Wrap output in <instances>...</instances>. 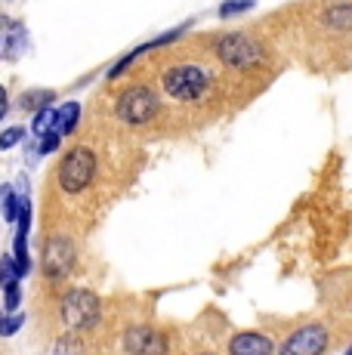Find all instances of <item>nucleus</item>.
Segmentation results:
<instances>
[{"label":"nucleus","instance_id":"24","mask_svg":"<svg viewBox=\"0 0 352 355\" xmlns=\"http://www.w3.org/2000/svg\"><path fill=\"white\" fill-rule=\"evenodd\" d=\"M346 355H352V349H349V352H346Z\"/></svg>","mask_w":352,"mask_h":355},{"label":"nucleus","instance_id":"16","mask_svg":"<svg viewBox=\"0 0 352 355\" xmlns=\"http://www.w3.org/2000/svg\"><path fill=\"white\" fill-rule=\"evenodd\" d=\"M19 142H25V127H6L3 133H0V152H10Z\"/></svg>","mask_w":352,"mask_h":355},{"label":"nucleus","instance_id":"10","mask_svg":"<svg viewBox=\"0 0 352 355\" xmlns=\"http://www.w3.org/2000/svg\"><path fill=\"white\" fill-rule=\"evenodd\" d=\"M275 346L266 334L260 331H241L229 340V355H272Z\"/></svg>","mask_w":352,"mask_h":355},{"label":"nucleus","instance_id":"23","mask_svg":"<svg viewBox=\"0 0 352 355\" xmlns=\"http://www.w3.org/2000/svg\"><path fill=\"white\" fill-rule=\"evenodd\" d=\"M6 112H10V93H6L3 87H0V121L6 118Z\"/></svg>","mask_w":352,"mask_h":355},{"label":"nucleus","instance_id":"4","mask_svg":"<svg viewBox=\"0 0 352 355\" xmlns=\"http://www.w3.org/2000/svg\"><path fill=\"white\" fill-rule=\"evenodd\" d=\"M59 315L62 322L71 327V331H87L99 322V297L93 291H69L59 303Z\"/></svg>","mask_w":352,"mask_h":355},{"label":"nucleus","instance_id":"13","mask_svg":"<svg viewBox=\"0 0 352 355\" xmlns=\"http://www.w3.org/2000/svg\"><path fill=\"white\" fill-rule=\"evenodd\" d=\"M31 130H35L37 136L50 133V130H56V108H40V112H35V124H31Z\"/></svg>","mask_w":352,"mask_h":355},{"label":"nucleus","instance_id":"14","mask_svg":"<svg viewBox=\"0 0 352 355\" xmlns=\"http://www.w3.org/2000/svg\"><path fill=\"white\" fill-rule=\"evenodd\" d=\"M0 210H3L6 220H16L19 201H16V192H12V186H0Z\"/></svg>","mask_w":352,"mask_h":355},{"label":"nucleus","instance_id":"11","mask_svg":"<svg viewBox=\"0 0 352 355\" xmlns=\"http://www.w3.org/2000/svg\"><path fill=\"white\" fill-rule=\"evenodd\" d=\"M318 22L324 25L328 31H352V3H331L328 10L318 12Z\"/></svg>","mask_w":352,"mask_h":355},{"label":"nucleus","instance_id":"1","mask_svg":"<svg viewBox=\"0 0 352 355\" xmlns=\"http://www.w3.org/2000/svg\"><path fill=\"white\" fill-rule=\"evenodd\" d=\"M161 84H164L167 96H173L176 102H195L211 90V71H207L204 65H195V62L173 65L170 71L164 74Z\"/></svg>","mask_w":352,"mask_h":355},{"label":"nucleus","instance_id":"7","mask_svg":"<svg viewBox=\"0 0 352 355\" xmlns=\"http://www.w3.org/2000/svg\"><path fill=\"white\" fill-rule=\"evenodd\" d=\"M124 349L130 355H167V340L155 327L137 324L124 334Z\"/></svg>","mask_w":352,"mask_h":355},{"label":"nucleus","instance_id":"6","mask_svg":"<svg viewBox=\"0 0 352 355\" xmlns=\"http://www.w3.org/2000/svg\"><path fill=\"white\" fill-rule=\"evenodd\" d=\"M331 343V334L324 324L309 322L303 327H297L294 334H288V340L281 343L279 355H322Z\"/></svg>","mask_w":352,"mask_h":355},{"label":"nucleus","instance_id":"9","mask_svg":"<svg viewBox=\"0 0 352 355\" xmlns=\"http://www.w3.org/2000/svg\"><path fill=\"white\" fill-rule=\"evenodd\" d=\"M25 40H28V34L16 19L0 16V59H10V62L19 59L25 50Z\"/></svg>","mask_w":352,"mask_h":355},{"label":"nucleus","instance_id":"19","mask_svg":"<svg viewBox=\"0 0 352 355\" xmlns=\"http://www.w3.org/2000/svg\"><path fill=\"white\" fill-rule=\"evenodd\" d=\"M3 306H6V312H16L19 309V303H22V291H19V282H10V284H3Z\"/></svg>","mask_w":352,"mask_h":355},{"label":"nucleus","instance_id":"8","mask_svg":"<svg viewBox=\"0 0 352 355\" xmlns=\"http://www.w3.org/2000/svg\"><path fill=\"white\" fill-rule=\"evenodd\" d=\"M74 263V244L69 238H53L44 248V269L50 278H62Z\"/></svg>","mask_w":352,"mask_h":355},{"label":"nucleus","instance_id":"20","mask_svg":"<svg viewBox=\"0 0 352 355\" xmlns=\"http://www.w3.org/2000/svg\"><path fill=\"white\" fill-rule=\"evenodd\" d=\"M56 355H84V349H80V340L74 337V334H65V337L56 343Z\"/></svg>","mask_w":352,"mask_h":355},{"label":"nucleus","instance_id":"17","mask_svg":"<svg viewBox=\"0 0 352 355\" xmlns=\"http://www.w3.org/2000/svg\"><path fill=\"white\" fill-rule=\"evenodd\" d=\"M22 324H25L22 312H6V315H0V337H12Z\"/></svg>","mask_w":352,"mask_h":355},{"label":"nucleus","instance_id":"21","mask_svg":"<svg viewBox=\"0 0 352 355\" xmlns=\"http://www.w3.org/2000/svg\"><path fill=\"white\" fill-rule=\"evenodd\" d=\"M16 275H22V272H19L16 257H3V259H0V282L10 284V282H16Z\"/></svg>","mask_w":352,"mask_h":355},{"label":"nucleus","instance_id":"15","mask_svg":"<svg viewBox=\"0 0 352 355\" xmlns=\"http://www.w3.org/2000/svg\"><path fill=\"white\" fill-rule=\"evenodd\" d=\"M256 0H226V3H220V19H232V16H241V12L254 10Z\"/></svg>","mask_w":352,"mask_h":355},{"label":"nucleus","instance_id":"12","mask_svg":"<svg viewBox=\"0 0 352 355\" xmlns=\"http://www.w3.org/2000/svg\"><path fill=\"white\" fill-rule=\"evenodd\" d=\"M78 121H80L78 102H65L62 108H56V130L59 133H71V130H78Z\"/></svg>","mask_w":352,"mask_h":355},{"label":"nucleus","instance_id":"22","mask_svg":"<svg viewBox=\"0 0 352 355\" xmlns=\"http://www.w3.org/2000/svg\"><path fill=\"white\" fill-rule=\"evenodd\" d=\"M59 139H62V133H59V130H50V133H44V136H40L37 152H40V155L56 152V148H59Z\"/></svg>","mask_w":352,"mask_h":355},{"label":"nucleus","instance_id":"5","mask_svg":"<svg viewBox=\"0 0 352 355\" xmlns=\"http://www.w3.org/2000/svg\"><path fill=\"white\" fill-rule=\"evenodd\" d=\"M114 114H118L124 124H148V121L158 114V96H155L148 87H130V90H124V96L118 99V105H114Z\"/></svg>","mask_w":352,"mask_h":355},{"label":"nucleus","instance_id":"3","mask_svg":"<svg viewBox=\"0 0 352 355\" xmlns=\"http://www.w3.org/2000/svg\"><path fill=\"white\" fill-rule=\"evenodd\" d=\"M213 53L226 68H254L266 59L263 46L254 37H247V34H222L216 40Z\"/></svg>","mask_w":352,"mask_h":355},{"label":"nucleus","instance_id":"25","mask_svg":"<svg viewBox=\"0 0 352 355\" xmlns=\"http://www.w3.org/2000/svg\"><path fill=\"white\" fill-rule=\"evenodd\" d=\"M204 355H211V352H204Z\"/></svg>","mask_w":352,"mask_h":355},{"label":"nucleus","instance_id":"2","mask_svg":"<svg viewBox=\"0 0 352 355\" xmlns=\"http://www.w3.org/2000/svg\"><path fill=\"white\" fill-rule=\"evenodd\" d=\"M93 176H96V155H93L87 146L71 148V152L62 158V164H59V189L69 195L84 192V189L93 182Z\"/></svg>","mask_w":352,"mask_h":355},{"label":"nucleus","instance_id":"18","mask_svg":"<svg viewBox=\"0 0 352 355\" xmlns=\"http://www.w3.org/2000/svg\"><path fill=\"white\" fill-rule=\"evenodd\" d=\"M53 99H56V96H53L50 90H35L31 96L22 99V108H28V112H40V108H46Z\"/></svg>","mask_w":352,"mask_h":355}]
</instances>
